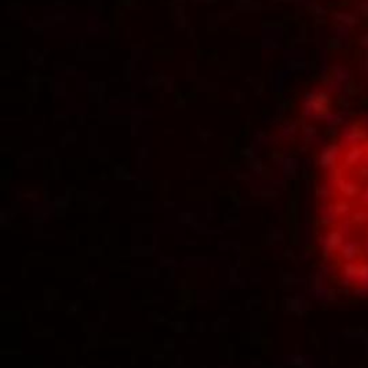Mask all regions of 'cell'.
I'll return each instance as SVG.
<instances>
[{
  "instance_id": "obj_1",
  "label": "cell",
  "mask_w": 368,
  "mask_h": 368,
  "mask_svg": "<svg viewBox=\"0 0 368 368\" xmlns=\"http://www.w3.org/2000/svg\"><path fill=\"white\" fill-rule=\"evenodd\" d=\"M324 165V247L344 285L368 292V122L349 127Z\"/></svg>"
}]
</instances>
